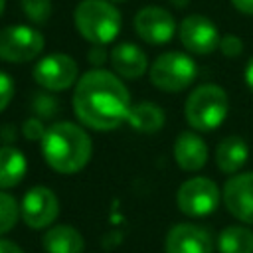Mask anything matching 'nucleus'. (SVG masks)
I'll return each instance as SVG.
<instances>
[{
    "instance_id": "obj_1",
    "label": "nucleus",
    "mask_w": 253,
    "mask_h": 253,
    "mask_svg": "<svg viewBox=\"0 0 253 253\" xmlns=\"http://www.w3.org/2000/svg\"><path fill=\"white\" fill-rule=\"evenodd\" d=\"M130 107V93L113 71L95 67L75 83L73 111L77 119L93 130H113L121 126L126 123Z\"/></svg>"
},
{
    "instance_id": "obj_2",
    "label": "nucleus",
    "mask_w": 253,
    "mask_h": 253,
    "mask_svg": "<svg viewBox=\"0 0 253 253\" xmlns=\"http://www.w3.org/2000/svg\"><path fill=\"white\" fill-rule=\"evenodd\" d=\"M91 138L75 123L59 121L45 128L42 138V154L47 166L59 174H75L91 160Z\"/></svg>"
},
{
    "instance_id": "obj_3",
    "label": "nucleus",
    "mask_w": 253,
    "mask_h": 253,
    "mask_svg": "<svg viewBox=\"0 0 253 253\" xmlns=\"http://www.w3.org/2000/svg\"><path fill=\"white\" fill-rule=\"evenodd\" d=\"M73 20L77 32L93 45L111 43L121 32V14L111 0H81Z\"/></svg>"
},
{
    "instance_id": "obj_4",
    "label": "nucleus",
    "mask_w": 253,
    "mask_h": 253,
    "mask_svg": "<svg viewBox=\"0 0 253 253\" xmlns=\"http://www.w3.org/2000/svg\"><path fill=\"white\" fill-rule=\"evenodd\" d=\"M229 111V99L227 93L213 83H206L196 87L184 105V115L186 121L192 128L200 132H208L217 128Z\"/></svg>"
},
{
    "instance_id": "obj_5",
    "label": "nucleus",
    "mask_w": 253,
    "mask_h": 253,
    "mask_svg": "<svg viewBox=\"0 0 253 253\" xmlns=\"http://www.w3.org/2000/svg\"><path fill=\"white\" fill-rule=\"evenodd\" d=\"M150 81L156 89L166 93H178L190 87L198 75L196 61L182 51L160 53L150 65Z\"/></svg>"
},
{
    "instance_id": "obj_6",
    "label": "nucleus",
    "mask_w": 253,
    "mask_h": 253,
    "mask_svg": "<svg viewBox=\"0 0 253 253\" xmlns=\"http://www.w3.org/2000/svg\"><path fill=\"white\" fill-rule=\"evenodd\" d=\"M43 51V36L38 28L12 24L0 30V59L10 63H26Z\"/></svg>"
},
{
    "instance_id": "obj_7",
    "label": "nucleus",
    "mask_w": 253,
    "mask_h": 253,
    "mask_svg": "<svg viewBox=\"0 0 253 253\" xmlns=\"http://www.w3.org/2000/svg\"><path fill=\"white\" fill-rule=\"evenodd\" d=\"M219 190L215 182L206 176H196L186 180L176 192V206L182 213L190 217H206L219 204Z\"/></svg>"
},
{
    "instance_id": "obj_8",
    "label": "nucleus",
    "mask_w": 253,
    "mask_h": 253,
    "mask_svg": "<svg viewBox=\"0 0 253 253\" xmlns=\"http://www.w3.org/2000/svg\"><path fill=\"white\" fill-rule=\"evenodd\" d=\"M34 79L47 91H65L77 83V63L61 51L43 55L34 67Z\"/></svg>"
},
{
    "instance_id": "obj_9",
    "label": "nucleus",
    "mask_w": 253,
    "mask_h": 253,
    "mask_svg": "<svg viewBox=\"0 0 253 253\" xmlns=\"http://www.w3.org/2000/svg\"><path fill=\"white\" fill-rule=\"evenodd\" d=\"M59 213L57 196L45 186L30 188L20 202V215L30 229L49 227Z\"/></svg>"
},
{
    "instance_id": "obj_10",
    "label": "nucleus",
    "mask_w": 253,
    "mask_h": 253,
    "mask_svg": "<svg viewBox=\"0 0 253 253\" xmlns=\"http://www.w3.org/2000/svg\"><path fill=\"white\" fill-rule=\"evenodd\" d=\"M178 38L182 45L194 53V55H210L211 51L217 49L219 45V32L215 24L202 16V14H192L186 16L180 26H178Z\"/></svg>"
},
{
    "instance_id": "obj_11",
    "label": "nucleus",
    "mask_w": 253,
    "mask_h": 253,
    "mask_svg": "<svg viewBox=\"0 0 253 253\" xmlns=\"http://www.w3.org/2000/svg\"><path fill=\"white\" fill-rule=\"evenodd\" d=\"M134 32L140 40L152 45L168 43L176 34L174 16L162 6H144L134 14Z\"/></svg>"
},
{
    "instance_id": "obj_12",
    "label": "nucleus",
    "mask_w": 253,
    "mask_h": 253,
    "mask_svg": "<svg viewBox=\"0 0 253 253\" xmlns=\"http://www.w3.org/2000/svg\"><path fill=\"white\" fill-rule=\"evenodd\" d=\"M221 198L235 219L253 225V172L233 174L225 182Z\"/></svg>"
},
{
    "instance_id": "obj_13",
    "label": "nucleus",
    "mask_w": 253,
    "mask_h": 253,
    "mask_svg": "<svg viewBox=\"0 0 253 253\" xmlns=\"http://www.w3.org/2000/svg\"><path fill=\"white\" fill-rule=\"evenodd\" d=\"M164 253H213V241L200 225L176 223L166 233Z\"/></svg>"
},
{
    "instance_id": "obj_14",
    "label": "nucleus",
    "mask_w": 253,
    "mask_h": 253,
    "mask_svg": "<svg viewBox=\"0 0 253 253\" xmlns=\"http://www.w3.org/2000/svg\"><path fill=\"white\" fill-rule=\"evenodd\" d=\"M174 158L182 170L196 172L208 162V144L198 132L184 130L174 140Z\"/></svg>"
},
{
    "instance_id": "obj_15",
    "label": "nucleus",
    "mask_w": 253,
    "mask_h": 253,
    "mask_svg": "<svg viewBox=\"0 0 253 253\" xmlns=\"http://www.w3.org/2000/svg\"><path fill=\"white\" fill-rule=\"evenodd\" d=\"M111 65L119 77L138 79L148 71V57L134 43H119L111 51Z\"/></svg>"
},
{
    "instance_id": "obj_16",
    "label": "nucleus",
    "mask_w": 253,
    "mask_h": 253,
    "mask_svg": "<svg viewBox=\"0 0 253 253\" xmlns=\"http://www.w3.org/2000/svg\"><path fill=\"white\" fill-rule=\"evenodd\" d=\"M249 158V146L241 136H225L215 148V164L223 174H237Z\"/></svg>"
},
{
    "instance_id": "obj_17",
    "label": "nucleus",
    "mask_w": 253,
    "mask_h": 253,
    "mask_svg": "<svg viewBox=\"0 0 253 253\" xmlns=\"http://www.w3.org/2000/svg\"><path fill=\"white\" fill-rule=\"evenodd\" d=\"M45 253H83L85 239L73 225H49L43 235Z\"/></svg>"
},
{
    "instance_id": "obj_18",
    "label": "nucleus",
    "mask_w": 253,
    "mask_h": 253,
    "mask_svg": "<svg viewBox=\"0 0 253 253\" xmlns=\"http://www.w3.org/2000/svg\"><path fill=\"white\" fill-rule=\"evenodd\" d=\"M28 170L26 156L14 146H0V190L18 186Z\"/></svg>"
},
{
    "instance_id": "obj_19",
    "label": "nucleus",
    "mask_w": 253,
    "mask_h": 253,
    "mask_svg": "<svg viewBox=\"0 0 253 253\" xmlns=\"http://www.w3.org/2000/svg\"><path fill=\"white\" fill-rule=\"evenodd\" d=\"M164 111L154 105V103H148V101H140L136 105L130 107V113H128V119L126 123L138 130V132H144V134H152V132H158L162 126H164Z\"/></svg>"
},
{
    "instance_id": "obj_20",
    "label": "nucleus",
    "mask_w": 253,
    "mask_h": 253,
    "mask_svg": "<svg viewBox=\"0 0 253 253\" xmlns=\"http://www.w3.org/2000/svg\"><path fill=\"white\" fill-rule=\"evenodd\" d=\"M221 253H253V231L245 225H229L217 237Z\"/></svg>"
},
{
    "instance_id": "obj_21",
    "label": "nucleus",
    "mask_w": 253,
    "mask_h": 253,
    "mask_svg": "<svg viewBox=\"0 0 253 253\" xmlns=\"http://www.w3.org/2000/svg\"><path fill=\"white\" fill-rule=\"evenodd\" d=\"M20 217V206L14 196L0 190V235L10 231Z\"/></svg>"
},
{
    "instance_id": "obj_22",
    "label": "nucleus",
    "mask_w": 253,
    "mask_h": 253,
    "mask_svg": "<svg viewBox=\"0 0 253 253\" xmlns=\"http://www.w3.org/2000/svg\"><path fill=\"white\" fill-rule=\"evenodd\" d=\"M22 12L32 24H47L51 18V0H20Z\"/></svg>"
},
{
    "instance_id": "obj_23",
    "label": "nucleus",
    "mask_w": 253,
    "mask_h": 253,
    "mask_svg": "<svg viewBox=\"0 0 253 253\" xmlns=\"http://www.w3.org/2000/svg\"><path fill=\"white\" fill-rule=\"evenodd\" d=\"M217 49H219L225 57H237V55L243 53V42H241L239 36H235V34H227V36L219 38V45H217Z\"/></svg>"
},
{
    "instance_id": "obj_24",
    "label": "nucleus",
    "mask_w": 253,
    "mask_h": 253,
    "mask_svg": "<svg viewBox=\"0 0 253 253\" xmlns=\"http://www.w3.org/2000/svg\"><path fill=\"white\" fill-rule=\"evenodd\" d=\"M12 97H14V79L6 71H0V113L10 105Z\"/></svg>"
},
{
    "instance_id": "obj_25",
    "label": "nucleus",
    "mask_w": 253,
    "mask_h": 253,
    "mask_svg": "<svg viewBox=\"0 0 253 253\" xmlns=\"http://www.w3.org/2000/svg\"><path fill=\"white\" fill-rule=\"evenodd\" d=\"M22 130H24V136L30 138V140H42L43 134H45V128L40 123V119H28L22 126Z\"/></svg>"
},
{
    "instance_id": "obj_26",
    "label": "nucleus",
    "mask_w": 253,
    "mask_h": 253,
    "mask_svg": "<svg viewBox=\"0 0 253 253\" xmlns=\"http://www.w3.org/2000/svg\"><path fill=\"white\" fill-rule=\"evenodd\" d=\"M233 4V8L241 14H249L253 16V0H229Z\"/></svg>"
},
{
    "instance_id": "obj_27",
    "label": "nucleus",
    "mask_w": 253,
    "mask_h": 253,
    "mask_svg": "<svg viewBox=\"0 0 253 253\" xmlns=\"http://www.w3.org/2000/svg\"><path fill=\"white\" fill-rule=\"evenodd\" d=\"M0 253H24V251H22L14 241L0 237Z\"/></svg>"
},
{
    "instance_id": "obj_28",
    "label": "nucleus",
    "mask_w": 253,
    "mask_h": 253,
    "mask_svg": "<svg viewBox=\"0 0 253 253\" xmlns=\"http://www.w3.org/2000/svg\"><path fill=\"white\" fill-rule=\"evenodd\" d=\"M243 79H245V83H247L249 91L253 93V55L249 57V61H247V65H245V71H243Z\"/></svg>"
},
{
    "instance_id": "obj_29",
    "label": "nucleus",
    "mask_w": 253,
    "mask_h": 253,
    "mask_svg": "<svg viewBox=\"0 0 253 253\" xmlns=\"http://www.w3.org/2000/svg\"><path fill=\"white\" fill-rule=\"evenodd\" d=\"M93 63H103L105 61V51H103V45H93V49H91V57H89Z\"/></svg>"
},
{
    "instance_id": "obj_30",
    "label": "nucleus",
    "mask_w": 253,
    "mask_h": 253,
    "mask_svg": "<svg viewBox=\"0 0 253 253\" xmlns=\"http://www.w3.org/2000/svg\"><path fill=\"white\" fill-rule=\"evenodd\" d=\"M172 2H174L178 8H182V6H186V4H188V0H172Z\"/></svg>"
},
{
    "instance_id": "obj_31",
    "label": "nucleus",
    "mask_w": 253,
    "mask_h": 253,
    "mask_svg": "<svg viewBox=\"0 0 253 253\" xmlns=\"http://www.w3.org/2000/svg\"><path fill=\"white\" fill-rule=\"evenodd\" d=\"M4 6H6V0H0V16H2V12H4Z\"/></svg>"
},
{
    "instance_id": "obj_32",
    "label": "nucleus",
    "mask_w": 253,
    "mask_h": 253,
    "mask_svg": "<svg viewBox=\"0 0 253 253\" xmlns=\"http://www.w3.org/2000/svg\"><path fill=\"white\" fill-rule=\"evenodd\" d=\"M111 2H125V0H111Z\"/></svg>"
}]
</instances>
